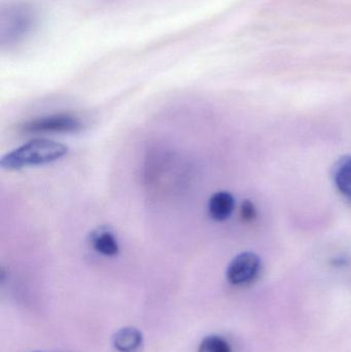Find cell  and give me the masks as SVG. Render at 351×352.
<instances>
[{
  "label": "cell",
  "instance_id": "cell-1",
  "mask_svg": "<svg viewBox=\"0 0 351 352\" xmlns=\"http://www.w3.org/2000/svg\"><path fill=\"white\" fill-rule=\"evenodd\" d=\"M68 148L49 140H34L14 148L0 159V166L5 170H20L56 162L67 155Z\"/></svg>",
  "mask_w": 351,
  "mask_h": 352
},
{
  "label": "cell",
  "instance_id": "cell-2",
  "mask_svg": "<svg viewBox=\"0 0 351 352\" xmlns=\"http://www.w3.org/2000/svg\"><path fill=\"white\" fill-rule=\"evenodd\" d=\"M80 118L71 113H55L36 118L23 124L22 129L25 133H72L80 131L82 128Z\"/></svg>",
  "mask_w": 351,
  "mask_h": 352
},
{
  "label": "cell",
  "instance_id": "cell-3",
  "mask_svg": "<svg viewBox=\"0 0 351 352\" xmlns=\"http://www.w3.org/2000/svg\"><path fill=\"white\" fill-rule=\"evenodd\" d=\"M262 269V261L255 252H245L235 256L228 268L227 279L237 287L249 285L259 276Z\"/></svg>",
  "mask_w": 351,
  "mask_h": 352
},
{
  "label": "cell",
  "instance_id": "cell-4",
  "mask_svg": "<svg viewBox=\"0 0 351 352\" xmlns=\"http://www.w3.org/2000/svg\"><path fill=\"white\" fill-rule=\"evenodd\" d=\"M88 242L95 252L102 256L113 258L119 254V241L109 228H97L91 232L89 234Z\"/></svg>",
  "mask_w": 351,
  "mask_h": 352
},
{
  "label": "cell",
  "instance_id": "cell-5",
  "mask_svg": "<svg viewBox=\"0 0 351 352\" xmlns=\"http://www.w3.org/2000/svg\"><path fill=\"white\" fill-rule=\"evenodd\" d=\"M234 208V196L227 190L214 192L208 202V212L210 217L216 221H226L231 217Z\"/></svg>",
  "mask_w": 351,
  "mask_h": 352
},
{
  "label": "cell",
  "instance_id": "cell-6",
  "mask_svg": "<svg viewBox=\"0 0 351 352\" xmlns=\"http://www.w3.org/2000/svg\"><path fill=\"white\" fill-rule=\"evenodd\" d=\"M333 179L339 192L351 201V155L342 157L335 163Z\"/></svg>",
  "mask_w": 351,
  "mask_h": 352
},
{
  "label": "cell",
  "instance_id": "cell-7",
  "mask_svg": "<svg viewBox=\"0 0 351 352\" xmlns=\"http://www.w3.org/2000/svg\"><path fill=\"white\" fill-rule=\"evenodd\" d=\"M113 346L120 352H135L141 346L142 334L135 328H123L113 336Z\"/></svg>",
  "mask_w": 351,
  "mask_h": 352
},
{
  "label": "cell",
  "instance_id": "cell-8",
  "mask_svg": "<svg viewBox=\"0 0 351 352\" xmlns=\"http://www.w3.org/2000/svg\"><path fill=\"white\" fill-rule=\"evenodd\" d=\"M198 352H232L226 340L218 336H208L203 339Z\"/></svg>",
  "mask_w": 351,
  "mask_h": 352
},
{
  "label": "cell",
  "instance_id": "cell-9",
  "mask_svg": "<svg viewBox=\"0 0 351 352\" xmlns=\"http://www.w3.org/2000/svg\"><path fill=\"white\" fill-rule=\"evenodd\" d=\"M240 215L245 221H251L256 219L257 209H256L255 205L251 201H243L242 204H241Z\"/></svg>",
  "mask_w": 351,
  "mask_h": 352
}]
</instances>
